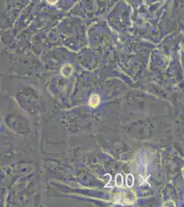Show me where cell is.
Here are the masks:
<instances>
[{"instance_id": "1", "label": "cell", "mask_w": 184, "mask_h": 207, "mask_svg": "<svg viewBox=\"0 0 184 207\" xmlns=\"http://www.w3.org/2000/svg\"><path fill=\"white\" fill-rule=\"evenodd\" d=\"M100 97H99V95H96V94H93V95L91 96L89 101V104L90 106H92L93 108H96L98 106L99 104H100Z\"/></svg>"}, {"instance_id": "2", "label": "cell", "mask_w": 184, "mask_h": 207, "mask_svg": "<svg viewBox=\"0 0 184 207\" xmlns=\"http://www.w3.org/2000/svg\"><path fill=\"white\" fill-rule=\"evenodd\" d=\"M73 73V67L71 64H66L63 66L61 69V73L65 77H70Z\"/></svg>"}, {"instance_id": "3", "label": "cell", "mask_w": 184, "mask_h": 207, "mask_svg": "<svg viewBox=\"0 0 184 207\" xmlns=\"http://www.w3.org/2000/svg\"><path fill=\"white\" fill-rule=\"evenodd\" d=\"M115 185H116L118 188L122 187V186L123 185V177L120 173H118L116 175V177H115Z\"/></svg>"}, {"instance_id": "4", "label": "cell", "mask_w": 184, "mask_h": 207, "mask_svg": "<svg viewBox=\"0 0 184 207\" xmlns=\"http://www.w3.org/2000/svg\"><path fill=\"white\" fill-rule=\"evenodd\" d=\"M134 184V178L132 174H128L126 177V185L129 188H131Z\"/></svg>"}, {"instance_id": "5", "label": "cell", "mask_w": 184, "mask_h": 207, "mask_svg": "<svg viewBox=\"0 0 184 207\" xmlns=\"http://www.w3.org/2000/svg\"><path fill=\"white\" fill-rule=\"evenodd\" d=\"M47 1H48V2L49 3V4L53 5V4H56L57 2H58V0H47Z\"/></svg>"}]
</instances>
